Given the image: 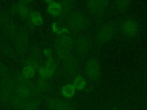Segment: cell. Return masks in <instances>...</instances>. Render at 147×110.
Returning a JSON list of instances; mask_svg holds the SVG:
<instances>
[{
	"instance_id": "1",
	"label": "cell",
	"mask_w": 147,
	"mask_h": 110,
	"mask_svg": "<svg viewBox=\"0 0 147 110\" xmlns=\"http://www.w3.org/2000/svg\"><path fill=\"white\" fill-rule=\"evenodd\" d=\"M74 45V40L72 36L67 34L59 35L55 41V47L57 56L64 59L70 56V53Z\"/></svg>"
},
{
	"instance_id": "2",
	"label": "cell",
	"mask_w": 147,
	"mask_h": 110,
	"mask_svg": "<svg viewBox=\"0 0 147 110\" xmlns=\"http://www.w3.org/2000/svg\"><path fill=\"white\" fill-rule=\"evenodd\" d=\"M84 70L86 76L92 81H97L100 76L99 64L94 58H91L87 61L84 66Z\"/></svg>"
},
{
	"instance_id": "3",
	"label": "cell",
	"mask_w": 147,
	"mask_h": 110,
	"mask_svg": "<svg viewBox=\"0 0 147 110\" xmlns=\"http://www.w3.org/2000/svg\"><path fill=\"white\" fill-rule=\"evenodd\" d=\"M87 23L85 15L80 12H75L69 15L68 19L69 28L74 31H78L83 29Z\"/></svg>"
},
{
	"instance_id": "4",
	"label": "cell",
	"mask_w": 147,
	"mask_h": 110,
	"mask_svg": "<svg viewBox=\"0 0 147 110\" xmlns=\"http://www.w3.org/2000/svg\"><path fill=\"white\" fill-rule=\"evenodd\" d=\"M44 53L48 57L46 64L44 66H41L38 69V72L41 77L47 78L51 77L55 73L56 65L53 59L51 56L50 51L45 50Z\"/></svg>"
},
{
	"instance_id": "5",
	"label": "cell",
	"mask_w": 147,
	"mask_h": 110,
	"mask_svg": "<svg viewBox=\"0 0 147 110\" xmlns=\"http://www.w3.org/2000/svg\"><path fill=\"white\" fill-rule=\"evenodd\" d=\"M14 88L15 82L13 81L10 78H4L1 83V99L6 101L11 97L12 93L14 92Z\"/></svg>"
},
{
	"instance_id": "6",
	"label": "cell",
	"mask_w": 147,
	"mask_h": 110,
	"mask_svg": "<svg viewBox=\"0 0 147 110\" xmlns=\"http://www.w3.org/2000/svg\"><path fill=\"white\" fill-rule=\"evenodd\" d=\"M47 104L50 110H74L69 103L59 98H49Z\"/></svg>"
},
{
	"instance_id": "7",
	"label": "cell",
	"mask_w": 147,
	"mask_h": 110,
	"mask_svg": "<svg viewBox=\"0 0 147 110\" xmlns=\"http://www.w3.org/2000/svg\"><path fill=\"white\" fill-rule=\"evenodd\" d=\"M106 0H94L87 2V7L91 13L94 14H100L102 13L109 3Z\"/></svg>"
},
{
	"instance_id": "8",
	"label": "cell",
	"mask_w": 147,
	"mask_h": 110,
	"mask_svg": "<svg viewBox=\"0 0 147 110\" xmlns=\"http://www.w3.org/2000/svg\"><path fill=\"white\" fill-rule=\"evenodd\" d=\"M115 30V26L114 24L105 25L99 32L97 36V41L104 43L110 41L113 37Z\"/></svg>"
},
{
	"instance_id": "9",
	"label": "cell",
	"mask_w": 147,
	"mask_h": 110,
	"mask_svg": "<svg viewBox=\"0 0 147 110\" xmlns=\"http://www.w3.org/2000/svg\"><path fill=\"white\" fill-rule=\"evenodd\" d=\"M122 31L125 36L131 38L134 37L138 34V26L133 20L127 19L122 25Z\"/></svg>"
},
{
	"instance_id": "10",
	"label": "cell",
	"mask_w": 147,
	"mask_h": 110,
	"mask_svg": "<svg viewBox=\"0 0 147 110\" xmlns=\"http://www.w3.org/2000/svg\"><path fill=\"white\" fill-rule=\"evenodd\" d=\"M90 41L85 37H80L78 38L76 42V50L80 54L86 53L90 49Z\"/></svg>"
},
{
	"instance_id": "11",
	"label": "cell",
	"mask_w": 147,
	"mask_h": 110,
	"mask_svg": "<svg viewBox=\"0 0 147 110\" xmlns=\"http://www.w3.org/2000/svg\"><path fill=\"white\" fill-rule=\"evenodd\" d=\"M63 60L66 70L70 73H74L77 69V62L75 59L71 56H69Z\"/></svg>"
},
{
	"instance_id": "12",
	"label": "cell",
	"mask_w": 147,
	"mask_h": 110,
	"mask_svg": "<svg viewBox=\"0 0 147 110\" xmlns=\"http://www.w3.org/2000/svg\"><path fill=\"white\" fill-rule=\"evenodd\" d=\"M48 11L51 15H59L61 11V5L60 2L51 1L48 6Z\"/></svg>"
},
{
	"instance_id": "13",
	"label": "cell",
	"mask_w": 147,
	"mask_h": 110,
	"mask_svg": "<svg viewBox=\"0 0 147 110\" xmlns=\"http://www.w3.org/2000/svg\"><path fill=\"white\" fill-rule=\"evenodd\" d=\"M61 5V11L59 14L60 18H63L66 16L71 10L72 3L68 1H63L60 2Z\"/></svg>"
},
{
	"instance_id": "14",
	"label": "cell",
	"mask_w": 147,
	"mask_h": 110,
	"mask_svg": "<svg viewBox=\"0 0 147 110\" xmlns=\"http://www.w3.org/2000/svg\"><path fill=\"white\" fill-rule=\"evenodd\" d=\"M76 91V88L73 84H69L64 85L61 89L62 94L66 97L69 98L72 97Z\"/></svg>"
},
{
	"instance_id": "15",
	"label": "cell",
	"mask_w": 147,
	"mask_h": 110,
	"mask_svg": "<svg viewBox=\"0 0 147 110\" xmlns=\"http://www.w3.org/2000/svg\"><path fill=\"white\" fill-rule=\"evenodd\" d=\"M39 105V100L37 99H30L21 108V110H37Z\"/></svg>"
},
{
	"instance_id": "16",
	"label": "cell",
	"mask_w": 147,
	"mask_h": 110,
	"mask_svg": "<svg viewBox=\"0 0 147 110\" xmlns=\"http://www.w3.org/2000/svg\"><path fill=\"white\" fill-rule=\"evenodd\" d=\"M22 74L27 79L31 78L33 77L35 74V68L32 66L26 65L23 68Z\"/></svg>"
},
{
	"instance_id": "17",
	"label": "cell",
	"mask_w": 147,
	"mask_h": 110,
	"mask_svg": "<svg viewBox=\"0 0 147 110\" xmlns=\"http://www.w3.org/2000/svg\"><path fill=\"white\" fill-rule=\"evenodd\" d=\"M86 80L80 76H78L74 80L73 85L77 89H82L86 86Z\"/></svg>"
},
{
	"instance_id": "18",
	"label": "cell",
	"mask_w": 147,
	"mask_h": 110,
	"mask_svg": "<svg viewBox=\"0 0 147 110\" xmlns=\"http://www.w3.org/2000/svg\"><path fill=\"white\" fill-rule=\"evenodd\" d=\"M30 15L31 21L34 25L38 26L42 24L43 19L40 13L37 11H33L30 13Z\"/></svg>"
},
{
	"instance_id": "19",
	"label": "cell",
	"mask_w": 147,
	"mask_h": 110,
	"mask_svg": "<svg viewBox=\"0 0 147 110\" xmlns=\"http://www.w3.org/2000/svg\"><path fill=\"white\" fill-rule=\"evenodd\" d=\"M35 87L37 91H38V93H41L45 91L46 90V88L48 87V84L47 83L45 78L41 77V78L38 80L37 82V85Z\"/></svg>"
},
{
	"instance_id": "20",
	"label": "cell",
	"mask_w": 147,
	"mask_h": 110,
	"mask_svg": "<svg viewBox=\"0 0 147 110\" xmlns=\"http://www.w3.org/2000/svg\"><path fill=\"white\" fill-rule=\"evenodd\" d=\"M129 2L127 1H118L117 2V5L120 9H123L127 7Z\"/></svg>"
},
{
	"instance_id": "21",
	"label": "cell",
	"mask_w": 147,
	"mask_h": 110,
	"mask_svg": "<svg viewBox=\"0 0 147 110\" xmlns=\"http://www.w3.org/2000/svg\"><path fill=\"white\" fill-rule=\"evenodd\" d=\"M18 10H19V11L21 13V14L24 17H25L28 13V10L27 9V8L23 5H20L18 6Z\"/></svg>"
},
{
	"instance_id": "22",
	"label": "cell",
	"mask_w": 147,
	"mask_h": 110,
	"mask_svg": "<svg viewBox=\"0 0 147 110\" xmlns=\"http://www.w3.org/2000/svg\"><path fill=\"white\" fill-rule=\"evenodd\" d=\"M0 72L2 73V74H6V73L7 72L6 68L1 62H0Z\"/></svg>"
},
{
	"instance_id": "23",
	"label": "cell",
	"mask_w": 147,
	"mask_h": 110,
	"mask_svg": "<svg viewBox=\"0 0 147 110\" xmlns=\"http://www.w3.org/2000/svg\"><path fill=\"white\" fill-rule=\"evenodd\" d=\"M112 110H117V109H113Z\"/></svg>"
}]
</instances>
